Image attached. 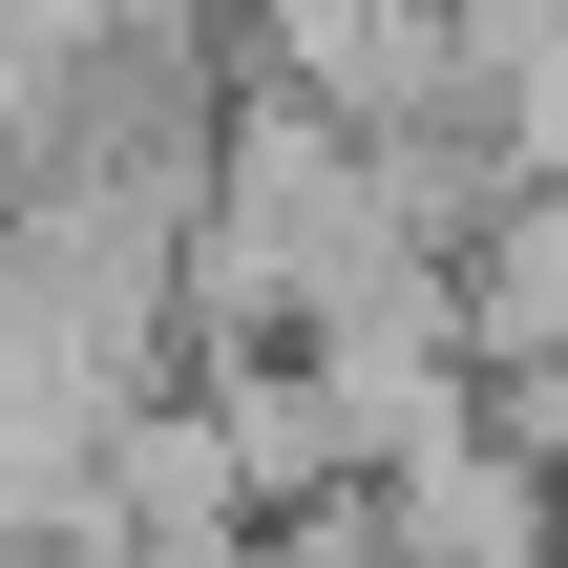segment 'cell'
Wrapping results in <instances>:
<instances>
[{
    "instance_id": "obj_2",
    "label": "cell",
    "mask_w": 568,
    "mask_h": 568,
    "mask_svg": "<svg viewBox=\"0 0 568 568\" xmlns=\"http://www.w3.org/2000/svg\"><path fill=\"white\" fill-rule=\"evenodd\" d=\"M379 548L400 568H568V464H527L506 422H464V443H422L379 485Z\"/></svg>"
},
{
    "instance_id": "obj_1",
    "label": "cell",
    "mask_w": 568,
    "mask_h": 568,
    "mask_svg": "<svg viewBox=\"0 0 568 568\" xmlns=\"http://www.w3.org/2000/svg\"><path fill=\"white\" fill-rule=\"evenodd\" d=\"M253 42L337 105V126H464V0H253Z\"/></svg>"
},
{
    "instance_id": "obj_3",
    "label": "cell",
    "mask_w": 568,
    "mask_h": 568,
    "mask_svg": "<svg viewBox=\"0 0 568 568\" xmlns=\"http://www.w3.org/2000/svg\"><path fill=\"white\" fill-rule=\"evenodd\" d=\"M253 568H400V548H379V485H337V506H295V527H253Z\"/></svg>"
}]
</instances>
